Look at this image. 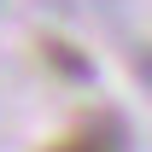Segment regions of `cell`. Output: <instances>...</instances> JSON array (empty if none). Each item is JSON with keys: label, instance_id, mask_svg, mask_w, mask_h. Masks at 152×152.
I'll return each instance as SVG.
<instances>
[{"label": "cell", "instance_id": "obj_1", "mask_svg": "<svg viewBox=\"0 0 152 152\" xmlns=\"http://www.w3.org/2000/svg\"><path fill=\"white\" fill-rule=\"evenodd\" d=\"M53 152H117V140L111 134H94V129H82V134H64Z\"/></svg>", "mask_w": 152, "mask_h": 152}]
</instances>
